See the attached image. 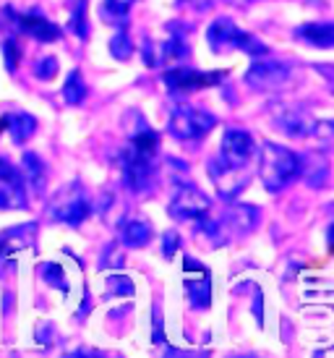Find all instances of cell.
I'll list each match as a JSON object with an SVG mask.
<instances>
[]
</instances>
